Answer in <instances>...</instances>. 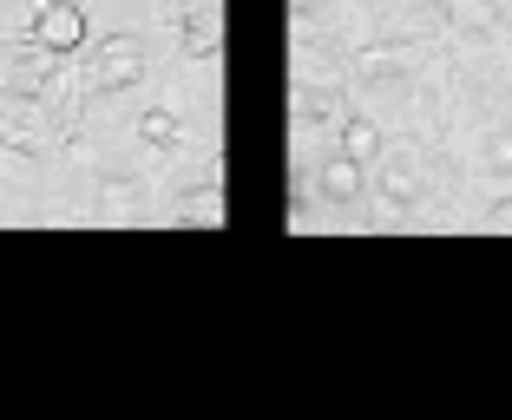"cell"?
Instances as JSON below:
<instances>
[{"label": "cell", "mask_w": 512, "mask_h": 420, "mask_svg": "<svg viewBox=\"0 0 512 420\" xmlns=\"http://www.w3.org/2000/svg\"><path fill=\"white\" fill-rule=\"evenodd\" d=\"M33 40L53 46V53H79L86 46V7H73V0H33Z\"/></svg>", "instance_id": "3"}, {"label": "cell", "mask_w": 512, "mask_h": 420, "mask_svg": "<svg viewBox=\"0 0 512 420\" xmlns=\"http://www.w3.org/2000/svg\"><path fill=\"white\" fill-rule=\"evenodd\" d=\"M342 151L355 158V165L381 158V125H375V119H342Z\"/></svg>", "instance_id": "11"}, {"label": "cell", "mask_w": 512, "mask_h": 420, "mask_svg": "<svg viewBox=\"0 0 512 420\" xmlns=\"http://www.w3.org/2000/svg\"><path fill=\"white\" fill-rule=\"evenodd\" d=\"M53 79H60V53L40 40L14 46V66H7V92H27V99H46L53 92Z\"/></svg>", "instance_id": "4"}, {"label": "cell", "mask_w": 512, "mask_h": 420, "mask_svg": "<svg viewBox=\"0 0 512 420\" xmlns=\"http://www.w3.org/2000/svg\"><path fill=\"white\" fill-rule=\"evenodd\" d=\"M486 165H493L499 178H512V132H493V145H486Z\"/></svg>", "instance_id": "15"}, {"label": "cell", "mask_w": 512, "mask_h": 420, "mask_svg": "<svg viewBox=\"0 0 512 420\" xmlns=\"http://www.w3.org/2000/svg\"><path fill=\"white\" fill-rule=\"evenodd\" d=\"M178 14H184V53L211 60L217 46H224V14H217L211 0H178Z\"/></svg>", "instance_id": "5"}, {"label": "cell", "mask_w": 512, "mask_h": 420, "mask_svg": "<svg viewBox=\"0 0 512 420\" xmlns=\"http://www.w3.org/2000/svg\"><path fill=\"white\" fill-rule=\"evenodd\" d=\"M145 79V40L138 33H106L99 53L86 60V92H125Z\"/></svg>", "instance_id": "2"}, {"label": "cell", "mask_w": 512, "mask_h": 420, "mask_svg": "<svg viewBox=\"0 0 512 420\" xmlns=\"http://www.w3.org/2000/svg\"><path fill=\"white\" fill-rule=\"evenodd\" d=\"M414 191H421V178H414V158H381V197H388V204H407Z\"/></svg>", "instance_id": "12"}, {"label": "cell", "mask_w": 512, "mask_h": 420, "mask_svg": "<svg viewBox=\"0 0 512 420\" xmlns=\"http://www.w3.org/2000/svg\"><path fill=\"white\" fill-rule=\"evenodd\" d=\"M322 197H329V204H355V197H362V165H355L348 151L322 165Z\"/></svg>", "instance_id": "9"}, {"label": "cell", "mask_w": 512, "mask_h": 420, "mask_svg": "<svg viewBox=\"0 0 512 420\" xmlns=\"http://www.w3.org/2000/svg\"><path fill=\"white\" fill-rule=\"evenodd\" d=\"M138 138H145V145H171V138H178V112H165V105H151L145 119H138Z\"/></svg>", "instance_id": "14"}, {"label": "cell", "mask_w": 512, "mask_h": 420, "mask_svg": "<svg viewBox=\"0 0 512 420\" xmlns=\"http://www.w3.org/2000/svg\"><path fill=\"white\" fill-rule=\"evenodd\" d=\"M171 224H184V230H224V224H230L224 191H217V184H197V191H184L178 204H171Z\"/></svg>", "instance_id": "6"}, {"label": "cell", "mask_w": 512, "mask_h": 420, "mask_svg": "<svg viewBox=\"0 0 512 420\" xmlns=\"http://www.w3.org/2000/svg\"><path fill=\"white\" fill-rule=\"evenodd\" d=\"M0 145L20 151V158H46V151L60 145V125L46 119V99L7 92V99H0Z\"/></svg>", "instance_id": "1"}, {"label": "cell", "mask_w": 512, "mask_h": 420, "mask_svg": "<svg viewBox=\"0 0 512 420\" xmlns=\"http://www.w3.org/2000/svg\"><path fill=\"white\" fill-rule=\"evenodd\" d=\"M99 217L106 224H132L138 217V178H99Z\"/></svg>", "instance_id": "8"}, {"label": "cell", "mask_w": 512, "mask_h": 420, "mask_svg": "<svg viewBox=\"0 0 512 420\" xmlns=\"http://www.w3.org/2000/svg\"><path fill=\"white\" fill-rule=\"evenodd\" d=\"M414 60H421V53H414L407 40H381V46H368L362 60H355V73L375 79V86H388V79H407V73H414Z\"/></svg>", "instance_id": "7"}, {"label": "cell", "mask_w": 512, "mask_h": 420, "mask_svg": "<svg viewBox=\"0 0 512 420\" xmlns=\"http://www.w3.org/2000/svg\"><path fill=\"white\" fill-rule=\"evenodd\" d=\"M447 20H453V33H493L499 7L493 0H447Z\"/></svg>", "instance_id": "10"}, {"label": "cell", "mask_w": 512, "mask_h": 420, "mask_svg": "<svg viewBox=\"0 0 512 420\" xmlns=\"http://www.w3.org/2000/svg\"><path fill=\"white\" fill-rule=\"evenodd\" d=\"M302 119H309V125H335V119H342V92H329V86L302 92Z\"/></svg>", "instance_id": "13"}]
</instances>
